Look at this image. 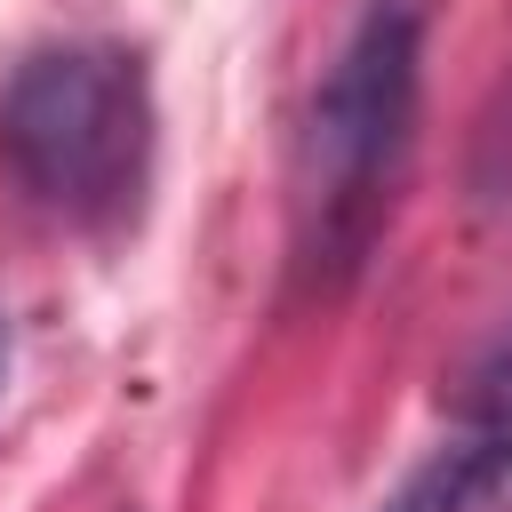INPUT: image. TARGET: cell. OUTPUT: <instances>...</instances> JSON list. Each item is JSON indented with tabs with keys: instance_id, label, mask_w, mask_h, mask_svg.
<instances>
[{
	"instance_id": "3957f363",
	"label": "cell",
	"mask_w": 512,
	"mask_h": 512,
	"mask_svg": "<svg viewBox=\"0 0 512 512\" xmlns=\"http://www.w3.org/2000/svg\"><path fill=\"white\" fill-rule=\"evenodd\" d=\"M384 512H512V432H472L464 424L456 448L416 464Z\"/></svg>"
},
{
	"instance_id": "277c9868",
	"label": "cell",
	"mask_w": 512,
	"mask_h": 512,
	"mask_svg": "<svg viewBox=\"0 0 512 512\" xmlns=\"http://www.w3.org/2000/svg\"><path fill=\"white\" fill-rule=\"evenodd\" d=\"M456 424H472V432H512V328H504V336L464 368Z\"/></svg>"
},
{
	"instance_id": "6da1fadb",
	"label": "cell",
	"mask_w": 512,
	"mask_h": 512,
	"mask_svg": "<svg viewBox=\"0 0 512 512\" xmlns=\"http://www.w3.org/2000/svg\"><path fill=\"white\" fill-rule=\"evenodd\" d=\"M416 72H424V16L416 0H368L328 56L304 144H296V264L312 288H336L376 248L392 208L408 136H416Z\"/></svg>"
},
{
	"instance_id": "7a4b0ae2",
	"label": "cell",
	"mask_w": 512,
	"mask_h": 512,
	"mask_svg": "<svg viewBox=\"0 0 512 512\" xmlns=\"http://www.w3.org/2000/svg\"><path fill=\"white\" fill-rule=\"evenodd\" d=\"M0 168L40 216L72 232L128 224L152 176L144 64L104 40L32 48L0 88Z\"/></svg>"
},
{
	"instance_id": "5b68a950",
	"label": "cell",
	"mask_w": 512,
	"mask_h": 512,
	"mask_svg": "<svg viewBox=\"0 0 512 512\" xmlns=\"http://www.w3.org/2000/svg\"><path fill=\"white\" fill-rule=\"evenodd\" d=\"M0 376H8V320H0Z\"/></svg>"
}]
</instances>
